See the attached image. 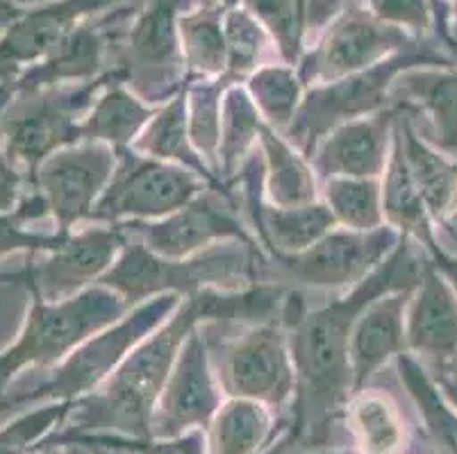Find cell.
<instances>
[{
  "mask_svg": "<svg viewBox=\"0 0 457 454\" xmlns=\"http://www.w3.org/2000/svg\"><path fill=\"white\" fill-rule=\"evenodd\" d=\"M280 307L282 289L271 285H253L242 291L207 289L189 295L171 318L132 350L105 384L73 402L64 420L66 430L60 436L51 434L41 445L73 436L151 439L153 411L187 336L207 320L269 323L278 318Z\"/></svg>",
  "mask_w": 457,
  "mask_h": 454,
  "instance_id": "obj_1",
  "label": "cell"
},
{
  "mask_svg": "<svg viewBox=\"0 0 457 454\" xmlns=\"http://www.w3.org/2000/svg\"><path fill=\"white\" fill-rule=\"evenodd\" d=\"M430 257L414 250L412 239L403 235L396 250L382 261L367 280L353 286L342 298L314 311H305L287 327L296 370V393L289 423V452L323 450L337 420L344 418L353 393V373L348 361L353 325L364 307L396 289L417 286Z\"/></svg>",
  "mask_w": 457,
  "mask_h": 454,
  "instance_id": "obj_2",
  "label": "cell"
},
{
  "mask_svg": "<svg viewBox=\"0 0 457 454\" xmlns=\"http://www.w3.org/2000/svg\"><path fill=\"white\" fill-rule=\"evenodd\" d=\"M257 250L239 241H226L201 250L185 260H169L128 239L119 260L98 285L116 291L128 305H141L157 295H196L201 291H242L257 285L260 270Z\"/></svg>",
  "mask_w": 457,
  "mask_h": 454,
  "instance_id": "obj_3",
  "label": "cell"
},
{
  "mask_svg": "<svg viewBox=\"0 0 457 454\" xmlns=\"http://www.w3.org/2000/svg\"><path fill=\"white\" fill-rule=\"evenodd\" d=\"M30 293V310L19 336L0 352V395L21 370L55 368L85 341L121 320L130 311L123 295L94 285L76 295L48 300L26 286Z\"/></svg>",
  "mask_w": 457,
  "mask_h": 454,
  "instance_id": "obj_4",
  "label": "cell"
},
{
  "mask_svg": "<svg viewBox=\"0 0 457 454\" xmlns=\"http://www.w3.org/2000/svg\"><path fill=\"white\" fill-rule=\"evenodd\" d=\"M180 295H157L128 311L121 320L91 336L89 341L73 350L53 373L37 386L23 391H10L0 395V411L21 405H46V402H76L94 393L121 361L130 355L141 341L171 318L180 307Z\"/></svg>",
  "mask_w": 457,
  "mask_h": 454,
  "instance_id": "obj_5",
  "label": "cell"
},
{
  "mask_svg": "<svg viewBox=\"0 0 457 454\" xmlns=\"http://www.w3.org/2000/svg\"><path fill=\"white\" fill-rule=\"evenodd\" d=\"M112 70L98 80L82 85L46 87L37 91H14L0 110V148L12 164L32 175L57 150L82 141V120L94 100L110 82Z\"/></svg>",
  "mask_w": 457,
  "mask_h": 454,
  "instance_id": "obj_6",
  "label": "cell"
},
{
  "mask_svg": "<svg viewBox=\"0 0 457 454\" xmlns=\"http://www.w3.org/2000/svg\"><path fill=\"white\" fill-rule=\"evenodd\" d=\"M419 66H455L451 57L435 50L432 45H417L412 50L398 53L367 70L353 73L342 80L323 82L305 91L296 119L282 135L292 141L303 155L310 160L317 145L335 128L364 116L392 107V87L398 75Z\"/></svg>",
  "mask_w": 457,
  "mask_h": 454,
  "instance_id": "obj_7",
  "label": "cell"
},
{
  "mask_svg": "<svg viewBox=\"0 0 457 454\" xmlns=\"http://www.w3.org/2000/svg\"><path fill=\"white\" fill-rule=\"evenodd\" d=\"M191 5L194 0H146L119 44L112 70L148 105H164L189 82L178 21Z\"/></svg>",
  "mask_w": 457,
  "mask_h": 454,
  "instance_id": "obj_8",
  "label": "cell"
},
{
  "mask_svg": "<svg viewBox=\"0 0 457 454\" xmlns=\"http://www.w3.org/2000/svg\"><path fill=\"white\" fill-rule=\"evenodd\" d=\"M205 186L210 185L189 169L153 160L135 148L116 150L114 175L96 202L89 220L119 225L166 219L189 205Z\"/></svg>",
  "mask_w": 457,
  "mask_h": 454,
  "instance_id": "obj_9",
  "label": "cell"
},
{
  "mask_svg": "<svg viewBox=\"0 0 457 454\" xmlns=\"http://www.w3.org/2000/svg\"><path fill=\"white\" fill-rule=\"evenodd\" d=\"M417 45H421L417 39L373 16L369 7L360 5V0H348L332 16L312 53L303 55L298 75L303 85L312 87L342 80Z\"/></svg>",
  "mask_w": 457,
  "mask_h": 454,
  "instance_id": "obj_10",
  "label": "cell"
},
{
  "mask_svg": "<svg viewBox=\"0 0 457 454\" xmlns=\"http://www.w3.org/2000/svg\"><path fill=\"white\" fill-rule=\"evenodd\" d=\"M216 380L226 398L257 400L276 411L289 409L296 393V370L282 320L251 325L221 355Z\"/></svg>",
  "mask_w": 457,
  "mask_h": 454,
  "instance_id": "obj_11",
  "label": "cell"
},
{
  "mask_svg": "<svg viewBox=\"0 0 457 454\" xmlns=\"http://www.w3.org/2000/svg\"><path fill=\"white\" fill-rule=\"evenodd\" d=\"M232 194L205 189L189 205L160 220L119 223L130 241H139L151 252L169 260H185L201 250L226 241H239L260 252V245L237 216Z\"/></svg>",
  "mask_w": 457,
  "mask_h": 454,
  "instance_id": "obj_12",
  "label": "cell"
},
{
  "mask_svg": "<svg viewBox=\"0 0 457 454\" xmlns=\"http://www.w3.org/2000/svg\"><path fill=\"white\" fill-rule=\"evenodd\" d=\"M401 236L392 225L371 232L335 227L298 255L273 257V261L287 280L312 289H353L392 255Z\"/></svg>",
  "mask_w": 457,
  "mask_h": 454,
  "instance_id": "obj_13",
  "label": "cell"
},
{
  "mask_svg": "<svg viewBox=\"0 0 457 454\" xmlns=\"http://www.w3.org/2000/svg\"><path fill=\"white\" fill-rule=\"evenodd\" d=\"M116 169V150L98 141H80L57 150L32 175L30 189L41 195L60 230L89 220L96 202L110 185Z\"/></svg>",
  "mask_w": 457,
  "mask_h": 454,
  "instance_id": "obj_14",
  "label": "cell"
},
{
  "mask_svg": "<svg viewBox=\"0 0 457 454\" xmlns=\"http://www.w3.org/2000/svg\"><path fill=\"white\" fill-rule=\"evenodd\" d=\"M126 244L128 236L119 225L69 232L60 248L44 252V261L23 266L16 273H0V282L32 286L48 300L69 298L98 285Z\"/></svg>",
  "mask_w": 457,
  "mask_h": 454,
  "instance_id": "obj_15",
  "label": "cell"
},
{
  "mask_svg": "<svg viewBox=\"0 0 457 454\" xmlns=\"http://www.w3.org/2000/svg\"><path fill=\"white\" fill-rule=\"evenodd\" d=\"M223 402L205 334L194 330L178 352L151 420V439H173L207 430Z\"/></svg>",
  "mask_w": 457,
  "mask_h": 454,
  "instance_id": "obj_16",
  "label": "cell"
},
{
  "mask_svg": "<svg viewBox=\"0 0 457 454\" xmlns=\"http://www.w3.org/2000/svg\"><path fill=\"white\" fill-rule=\"evenodd\" d=\"M121 0H53L23 14L0 37V82H16L23 70L39 64L98 12H110Z\"/></svg>",
  "mask_w": 457,
  "mask_h": 454,
  "instance_id": "obj_17",
  "label": "cell"
},
{
  "mask_svg": "<svg viewBox=\"0 0 457 454\" xmlns=\"http://www.w3.org/2000/svg\"><path fill=\"white\" fill-rule=\"evenodd\" d=\"M137 7L126 12H107L98 19H87L71 32L51 55L39 64L30 66L16 78L14 91H37L46 87L60 85H82V82L98 80L110 70L105 69L112 55V41L121 39V30L126 28L121 21L132 14Z\"/></svg>",
  "mask_w": 457,
  "mask_h": 454,
  "instance_id": "obj_18",
  "label": "cell"
},
{
  "mask_svg": "<svg viewBox=\"0 0 457 454\" xmlns=\"http://www.w3.org/2000/svg\"><path fill=\"white\" fill-rule=\"evenodd\" d=\"M398 114L401 107L392 105L335 128L310 157L317 177H380L392 155Z\"/></svg>",
  "mask_w": 457,
  "mask_h": 454,
  "instance_id": "obj_19",
  "label": "cell"
},
{
  "mask_svg": "<svg viewBox=\"0 0 457 454\" xmlns=\"http://www.w3.org/2000/svg\"><path fill=\"white\" fill-rule=\"evenodd\" d=\"M412 291L414 286L387 291L369 302L362 314L357 316L348 345L355 393L367 389L373 375L389 359H396L398 355L407 352L405 316Z\"/></svg>",
  "mask_w": 457,
  "mask_h": 454,
  "instance_id": "obj_20",
  "label": "cell"
},
{
  "mask_svg": "<svg viewBox=\"0 0 457 454\" xmlns=\"http://www.w3.org/2000/svg\"><path fill=\"white\" fill-rule=\"evenodd\" d=\"M405 341L407 350L442 366L457 359V298L432 261L407 305Z\"/></svg>",
  "mask_w": 457,
  "mask_h": 454,
  "instance_id": "obj_21",
  "label": "cell"
},
{
  "mask_svg": "<svg viewBox=\"0 0 457 454\" xmlns=\"http://www.w3.org/2000/svg\"><path fill=\"white\" fill-rule=\"evenodd\" d=\"M392 105L421 111L430 120V139L439 153L457 155V69H412L398 75Z\"/></svg>",
  "mask_w": 457,
  "mask_h": 454,
  "instance_id": "obj_22",
  "label": "cell"
},
{
  "mask_svg": "<svg viewBox=\"0 0 457 454\" xmlns=\"http://www.w3.org/2000/svg\"><path fill=\"white\" fill-rule=\"evenodd\" d=\"M292 418H278L276 409L257 400L228 398L207 425V454H262L287 430Z\"/></svg>",
  "mask_w": 457,
  "mask_h": 454,
  "instance_id": "obj_23",
  "label": "cell"
},
{
  "mask_svg": "<svg viewBox=\"0 0 457 454\" xmlns=\"http://www.w3.org/2000/svg\"><path fill=\"white\" fill-rule=\"evenodd\" d=\"M382 211L385 220L392 227H396L401 235L410 236L414 244L423 248L428 257H435L442 252L435 227H432V216L428 211L426 202L421 198L417 182L412 177V170L407 166L405 150H403L398 128H394L392 155H389L387 169L382 173Z\"/></svg>",
  "mask_w": 457,
  "mask_h": 454,
  "instance_id": "obj_24",
  "label": "cell"
},
{
  "mask_svg": "<svg viewBox=\"0 0 457 454\" xmlns=\"http://www.w3.org/2000/svg\"><path fill=\"white\" fill-rule=\"evenodd\" d=\"M132 148L137 153H141V155L153 157V160L169 161V164L189 169L191 173H196L198 177H203L212 189L230 194L228 186H223L219 182V177L212 173L210 166L205 164V160L198 155V150L191 144L189 116H187V87L180 94L173 95L171 100H166L164 105H160V110L148 120L144 132L137 136Z\"/></svg>",
  "mask_w": 457,
  "mask_h": 454,
  "instance_id": "obj_25",
  "label": "cell"
},
{
  "mask_svg": "<svg viewBox=\"0 0 457 454\" xmlns=\"http://www.w3.org/2000/svg\"><path fill=\"white\" fill-rule=\"evenodd\" d=\"M157 110L160 107L148 105L114 73L82 120V141H98L114 150L132 148Z\"/></svg>",
  "mask_w": 457,
  "mask_h": 454,
  "instance_id": "obj_26",
  "label": "cell"
},
{
  "mask_svg": "<svg viewBox=\"0 0 457 454\" xmlns=\"http://www.w3.org/2000/svg\"><path fill=\"white\" fill-rule=\"evenodd\" d=\"M403 150L421 198L430 211L432 220L448 223L457 214V164L448 161L432 144H428L414 130L410 116L401 107L396 120Z\"/></svg>",
  "mask_w": 457,
  "mask_h": 454,
  "instance_id": "obj_27",
  "label": "cell"
},
{
  "mask_svg": "<svg viewBox=\"0 0 457 454\" xmlns=\"http://www.w3.org/2000/svg\"><path fill=\"white\" fill-rule=\"evenodd\" d=\"M264 194L276 207H298L317 202V173L312 161L269 123L260 132Z\"/></svg>",
  "mask_w": 457,
  "mask_h": 454,
  "instance_id": "obj_28",
  "label": "cell"
},
{
  "mask_svg": "<svg viewBox=\"0 0 457 454\" xmlns=\"http://www.w3.org/2000/svg\"><path fill=\"white\" fill-rule=\"evenodd\" d=\"M353 445L367 454H405L410 448L405 418L387 393L357 391L344 414Z\"/></svg>",
  "mask_w": 457,
  "mask_h": 454,
  "instance_id": "obj_29",
  "label": "cell"
},
{
  "mask_svg": "<svg viewBox=\"0 0 457 454\" xmlns=\"http://www.w3.org/2000/svg\"><path fill=\"white\" fill-rule=\"evenodd\" d=\"M223 14L226 7L219 0H207L187 10L178 21L182 60L189 80H214L226 73L228 50Z\"/></svg>",
  "mask_w": 457,
  "mask_h": 454,
  "instance_id": "obj_30",
  "label": "cell"
},
{
  "mask_svg": "<svg viewBox=\"0 0 457 454\" xmlns=\"http://www.w3.org/2000/svg\"><path fill=\"white\" fill-rule=\"evenodd\" d=\"M260 110L253 103L248 89L230 85L221 100V136H219V180L228 186V180L237 177L251 155L262 132Z\"/></svg>",
  "mask_w": 457,
  "mask_h": 454,
  "instance_id": "obj_31",
  "label": "cell"
},
{
  "mask_svg": "<svg viewBox=\"0 0 457 454\" xmlns=\"http://www.w3.org/2000/svg\"><path fill=\"white\" fill-rule=\"evenodd\" d=\"M396 366L401 382L426 423V432L435 450L439 454H457V409L448 402L442 386L435 384L426 368L412 359L410 352L398 355Z\"/></svg>",
  "mask_w": 457,
  "mask_h": 454,
  "instance_id": "obj_32",
  "label": "cell"
},
{
  "mask_svg": "<svg viewBox=\"0 0 457 454\" xmlns=\"http://www.w3.org/2000/svg\"><path fill=\"white\" fill-rule=\"evenodd\" d=\"M323 198L337 225L346 230L371 232L385 225L378 177H330L323 182Z\"/></svg>",
  "mask_w": 457,
  "mask_h": 454,
  "instance_id": "obj_33",
  "label": "cell"
},
{
  "mask_svg": "<svg viewBox=\"0 0 457 454\" xmlns=\"http://www.w3.org/2000/svg\"><path fill=\"white\" fill-rule=\"evenodd\" d=\"M232 82L226 78L187 82V116L189 139L212 173L219 170V136H221V100ZM219 177V175H216ZM221 182V180H219ZM223 185V182H221ZM226 186V185H223Z\"/></svg>",
  "mask_w": 457,
  "mask_h": 454,
  "instance_id": "obj_34",
  "label": "cell"
},
{
  "mask_svg": "<svg viewBox=\"0 0 457 454\" xmlns=\"http://www.w3.org/2000/svg\"><path fill=\"white\" fill-rule=\"evenodd\" d=\"M248 94L264 123L285 132L301 110L305 85L294 66H262L248 78Z\"/></svg>",
  "mask_w": 457,
  "mask_h": 454,
  "instance_id": "obj_35",
  "label": "cell"
},
{
  "mask_svg": "<svg viewBox=\"0 0 457 454\" xmlns=\"http://www.w3.org/2000/svg\"><path fill=\"white\" fill-rule=\"evenodd\" d=\"M223 32H226V78L237 85L244 78H251L257 70L260 57L269 44L267 30L255 21L251 12L239 7H226L223 14Z\"/></svg>",
  "mask_w": 457,
  "mask_h": 454,
  "instance_id": "obj_36",
  "label": "cell"
},
{
  "mask_svg": "<svg viewBox=\"0 0 457 454\" xmlns=\"http://www.w3.org/2000/svg\"><path fill=\"white\" fill-rule=\"evenodd\" d=\"M48 216L46 202L37 191H28L19 207L12 211H0V260L14 255V252H53L60 248L62 241L66 239L64 232H55V235H39V232L28 230L26 225L37 219Z\"/></svg>",
  "mask_w": 457,
  "mask_h": 454,
  "instance_id": "obj_37",
  "label": "cell"
},
{
  "mask_svg": "<svg viewBox=\"0 0 457 454\" xmlns=\"http://www.w3.org/2000/svg\"><path fill=\"white\" fill-rule=\"evenodd\" d=\"M71 409L73 402H46L0 427V454H35L41 441L48 439L57 425H64Z\"/></svg>",
  "mask_w": 457,
  "mask_h": 454,
  "instance_id": "obj_38",
  "label": "cell"
},
{
  "mask_svg": "<svg viewBox=\"0 0 457 454\" xmlns=\"http://www.w3.org/2000/svg\"><path fill=\"white\" fill-rule=\"evenodd\" d=\"M66 441H78L87 445H107V448L126 450V452L137 454H207L205 430L187 432L173 439H116V436H73V439L55 441V443H66ZM46 443V445H55ZM41 445V448H46Z\"/></svg>",
  "mask_w": 457,
  "mask_h": 454,
  "instance_id": "obj_39",
  "label": "cell"
},
{
  "mask_svg": "<svg viewBox=\"0 0 457 454\" xmlns=\"http://www.w3.org/2000/svg\"><path fill=\"white\" fill-rule=\"evenodd\" d=\"M373 16L405 32L423 37L432 25L435 14L428 0H364Z\"/></svg>",
  "mask_w": 457,
  "mask_h": 454,
  "instance_id": "obj_40",
  "label": "cell"
},
{
  "mask_svg": "<svg viewBox=\"0 0 457 454\" xmlns=\"http://www.w3.org/2000/svg\"><path fill=\"white\" fill-rule=\"evenodd\" d=\"M14 94V82H0V110L7 105V100ZM26 175L21 173L10 157L0 148V211H12L26 195Z\"/></svg>",
  "mask_w": 457,
  "mask_h": 454,
  "instance_id": "obj_41",
  "label": "cell"
},
{
  "mask_svg": "<svg viewBox=\"0 0 457 454\" xmlns=\"http://www.w3.org/2000/svg\"><path fill=\"white\" fill-rule=\"evenodd\" d=\"M432 7V14H435V30H437L439 41L446 45L448 50H453L457 55V37L453 35V28L448 25V7L446 0H428Z\"/></svg>",
  "mask_w": 457,
  "mask_h": 454,
  "instance_id": "obj_42",
  "label": "cell"
},
{
  "mask_svg": "<svg viewBox=\"0 0 457 454\" xmlns=\"http://www.w3.org/2000/svg\"><path fill=\"white\" fill-rule=\"evenodd\" d=\"M430 261L432 266L446 277V282L451 285L453 293H455L457 298V255H451V252L442 250V252H437L435 257H430Z\"/></svg>",
  "mask_w": 457,
  "mask_h": 454,
  "instance_id": "obj_43",
  "label": "cell"
},
{
  "mask_svg": "<svg viewBox=\"0 0 457 454\" xmlns=\"http://www.w3.org/2000/svg\"><path fill=\"white\" fill-rule=\"evenodd\" d=\"M35 454H91V448L78 441H66V443H55L39 448Z\"/></svg>",
  "mask_w": 457,
  "mask_h": 454,
  "instance_id": "obj_44",
  "label": "cell"
},
{
  "mask_svg": "<svg viewBox=\"0 0 457 454\" xmlns=\"http://www.w3.org/2000/svg\"><path fill=\"white\" fill-rule=\"evenodd\" d=\"M21 14H23V10L16 5L14 0H0V37L5 35L7 28H10Z\"/></svg>",
  "mask_w": 457,
  "mask_h": 454,
  "instance_id": "obj_45",
  "label": "cell"
},
{
  "mask_svg": "<svg viewBox=\"0 0 457 454\" xmlns=\"http://www.w3.org/2000/svg\"><path fill=\"white\" fill-rule=\"evenodd\" d=\"M289 448H292V443H289V430H287L285 434H282L280 439H278L276 443L271 445V448L264 450L262 454H287V452H289Z\"/></svg>",
  "mask_w": 457,
  "mask_h": 454,
  "instance_id": "obj_46",
  "label": "cell"
},
{
  "mask_svg": "<svg viewBox=\"0 0 457 454\" xmlns=\"http://www.w3.org/2000/svg\"><path fill=\"white\" fill-rule=\"evenodd\" d=\"M439 386H442V391H444V395L448 398V402H451V405L457 409V386H453L451 382H444V380H439Z\"/></svg>",
  "mask_w": 457,
  "mask_h": 454,
  "instance_id": "obj_47",
  "label": "cell"
},
{
  "mask_svg": "<svg viewBox=\"0 0 457 454\" xmlns=\"http://www.w3.org/2000/svg\"><path fill=\"white\" fill-rule=\"evenodd\" d=\"M287 454H367L360 450H314V452H287Z\"/></svg>",
  "mask_w": 457,
  "mask_h": 454,
  "instance_id": "obj_48",
  "label": "cell"
},
{
  "mask_svg": "<svg viewBox=\"0 0 457 454\" xmlns=\"http://www.w3.org/2000/svg\"><path fill=\"white\" fill-rule=\"evenodd\" d=\"M89 448H91V454H128V452H123V450L107 448V445H89Z\"/></svg>",
  "mask_w": 457,
  "mask_h": 454,
  "instance_id": "obj_49",
  "label": "cell"
},
{
  "mask_svg": "<svg viewBox=\"0 0 457 454\" xmlns=\"http://www.w3.org/2000/svg\"><path fill=\"white\" fill-rule=\"evenodd\" d=\"M451 373H455V377H453V380H448V377H442V380L444 382H451L453 386H457V359H455V366H453V368H451Z\"/></svg>",
  "mask_w": 457,
  "mask_h": 454,
  "instance_id": "obj_50",
  "label": "cell"
},
{
  "mask_svg": "<svg viewBox=\"0 0 457 454\" xmlns=\"http://www.w3.org/2000/svg\"><path fill=\"white\" fill-rule=\"evenodd\" d=\"M223 7H237L239 5V0H219Z\"/></svg>",
  "mask_w": 457,
  "mask_h": 454,
  "instance_id": "obj_51",
  "label": "cell"
},
{
  "mask_svg": "<svg viewBox=\"0 0 457 454\" xmlns=\"http://www.w3.org/2000/svg\"><path fill=\"white\" fill-rule=\"evenodd\" d=\"M453 10H455V32H457V0H455V5H453Z\"/></svg>",
  "mask_w": 457,
  "mask_h": 454,
  "instance_id": "obj_52",
  "label": "cell"
},
{
  "mask_svg": "<svg viewBox=\"0 0 457 454\" xmlns=\"http://www.w3.org/2000/svg\"><path fill=\"white\" fill-rule=\"evenodd\" d=\"M123 452H126V450H123ZM128 454H137V452H128Z\"/></svg>",
  "mask_w": 457,
  "mask_h": 454,
  "instance_id": "obj_53",
  "label": "cell"
}]
</instances>
